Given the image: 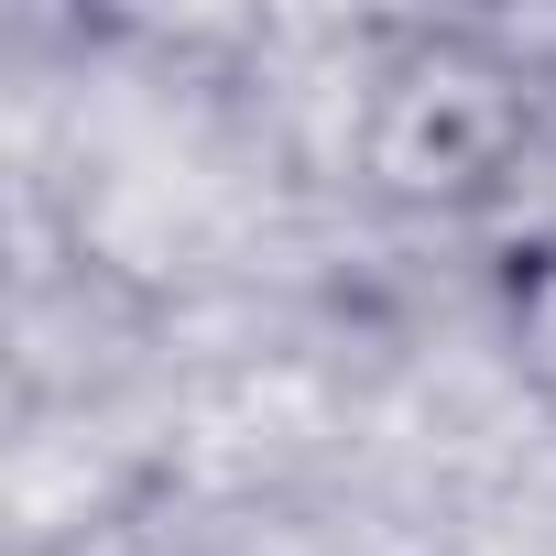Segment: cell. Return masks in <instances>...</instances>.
<instances>
[{"label":"cell","instance_id":"obj_2","mask_svg":"<svg viewBox=\"0 0 556 556\" xmlns=\"http://www.w3.org/2000/svg\"><path fill=\"white\" fill-rule=\"evenodd\" d=\"M502 361H513L523 404L556 415V229L513 240V262H502Z\"/></svg>","mask_w":556,"mask_h":556},{"label":"cell","instance_id":"obj_1","mask_svg":"<svg viewBox=\"0 0 556 556\" xmlns=\"http://www.w3.org/2000/svg\"><path fill=\"white\" fill-rule=\"evenodd\" d=\"M534 131H545V77L513 34H480V23L382 34L361 110H350L361 186L393 207H426V218H469V207L513 197Z\"/></svg>","mask_w":556,"mask_h":556}]
</instances>
